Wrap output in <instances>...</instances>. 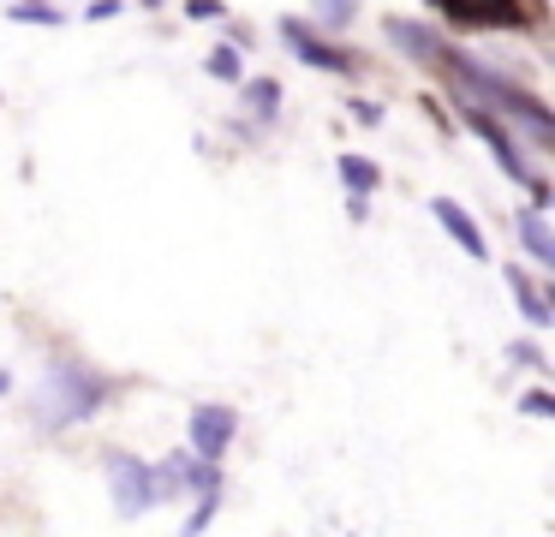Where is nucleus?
Listing matches in <instances>:
<instances>
[{"label":"nucleus","mask_w":555,"mask_h":537,"mask_svg":"<svg viewBox=\"0 0 555 537\" xmlns=\"http://www.w3.org/2000/svg\"><path fill=\"white\" fill-rule=\"evenodd\" d=\"M120 388H126L120 376L85 365V358H54V365L42 370L37 394H30V412H37L42 430H73V424H90L102 406L120 400Z\"/></svg>","instance_id":"obj_2"},{"label":"nucleus","mask_w":555,"mask_h":537,"mask_svg":"<svg viewBox=\"0 0 555 537\" xmlns=\"http://www.w3.org/2000/svg\"><path fill=\"white\" fill-rule=\"evenodd\" d=\"M108 496L126 520L156 508V472H150V460H138V453H108Z\"/></svg>","instance_id":"obj_5"},{"label":"nucleus","mask_w":555,"mask_h":537,"mask_svg":"<svg viewBox=\"0 0 555 537\" xmlns=\"http://www.w3.org/2000/svg\"><path fill=\"white\" fill-rule=\"evenodd\" d=\"M7 18H13V24H66V12L49 7V0H13Z\"/></svg>","instance_id":"obj_15"},{"label":"nucleus","mask_w":555,"mask_h":537,"mask_svg":"<svg viewBox=\"0 0 555 537\" xmlns=\"http://www.w3.org/2000/svg\"><path fill=\"white\" fill-rule=\"evenodd\" d=\"M0 394H13V376H7V370H0Z\"/></svg>","instance_id":"obj_23"},{"label":"nucleus","mask_w":555,"mask_h":537,"mask_svg":"<svg viewBox=\"0 0 555 537\" xmlns=\"http://www.w3.org/2000/svg\"><path fill=\"white\" fill-rule=\"evenodd\" d=\"M120 12H126V0H90L85 18H90V24H108V18H120Z\"/></svg>","instance_id":"obj_20"},{"label":"nucleus","mask_w":555,"mask_h":537,"mask_svg":"<svg viewBox=\"0 0 555 537\" xmlns=\"http://www.w3.org/2000/svg\"><path fill=\"white\" fill-rule=\"evenodd\" d=\"M460 119H466L472 131H478L483 143H490V155H495V167H502L507 179H519V186H531V162H526V150H519V131L507 126V119H495V114H483V107H460Z\"/></svg>","instance_id":"obj_6"},{"label":"nucleus","mask_w":555,"mask_h":537,"mask_svg":"<svg viewBox=\"0 0 555 537\" xmlns=\"http://www.w3.org/2000/svg\"><path fill=\"white\" fill-rule=\"evenodd\" d=\"M347 215L352 221H371V197H347Z\"/></svg>","instance_id":"obj_22"},{"label":"nucleus","mask_w":555,"mask_h":537,"mask_svg":"<svg viewBox=\"0 0 555 537\" xmlns=\"http://www.w3.org/2000/svg\"><path fill=\"white\" fill-rule=\"evenodd\" d=\"M204 72H209V78H221V84H240L245 78V48L240 42H216L204 54Z\"/></svg>","instance_id":"obj_13"},{"label":"nucleus","mask_w":555,"mask_h":537,"mask_svg":"<svg viewBox=\"0 0 555 537\" xmlns=\"http://www.w3.org/2000/svg\"><path fill=\"white\" fill-rule=\"evenodd\" d=\"M507 286H514V305L526 310V322H531V329H550V322H555V305H550V293H543V281H538V274L507 269Z\"/></svg>","instance_id":"obj_11"},{"label":"nucleus","mask_w":555,"mask_h":537,"mask_svg":"<svg viewBox=\"0 0 555 537\" xmlns=\"http://www.w3.org/2000/svg\"><path fill=\"white\" fill-rule=\"evenodd\" d=\"M347 114L359 119V126H383V102H364V95H352V102H347Z\"/></svg>","instance_id":"obj_19"},{"label":"nucleus","mask_w":555,"mask_h":537,"mask_svg":"<svg viewBox=\"0 0 555 537\" xmlns=\"http://www.w3.org/2000/svg\"><path fill=\"white\" fill-rule=\"evenodd\" d=\"M359 0H311V24L317 30H347V24H359Z\"/></svg>","instance_id":"obj_14"},{"label":"nucleus","mask_w":555,"mask_h":537,"mask_svg":"<svg viewBox=\"0 0 555 537\" xmlns=\"http://www.w3.org/2000/svg\"><path fill=\"white\" fill-rule=\"evenodd\" d=\"M430 215H436V227L466 251V257H478V263L490 257V239H483V227H478V215H472V209H460L454 197H430Z\"/></svg>","instance_id":"obj_9"},{"label":"nucleus","mask_w":555,"mask_h":537,"mask_svg":"<svg viewBox=\"0 0 555 537\" xmlns=\"http://www.w3.org/2000/svg\"><path fill=\"white\" fill-rule=\"evenodd\" d=\"M287 107L281 78H240V114H245V138H263Z\"/></svg>","instance_id":"obj_8"},{"label":"nucleus","mask_w":555,"mask_h":537,"mask_svg":"<svg viewBox=\"0 0 555 537\" xmlns=\"http://www.w3.org/2000/svg\"><path fill=\"white\" fill-rule=\"evenodd\" d=\"M430 66L442 72L448 84H454V107H483V114L507 119L514 131H526L531 150H555V119H550V102H543V95L531 90V84L507 78L502 66H490V60H478V54H466V48L442 42V36H436Z\"/></svg>","instance_id":"obj_1"},{"label":"nucleus","mask_w":555,"mask_h":537,"mask_svg":"<svg viewBox=\"0 0 555 537\" xmlns=\"http://www.w3.org/2000/svg\"><path fill=\"white\" fill-rule=\"evenodd\" d=\"M275 36H281V48H287L299 66H311V72H328V78H352V72L364 66L359 60V48H347V42H335L328 30H317L311 18H281L275 24Z\"/></svg>","instance_id":"obj_3"},{"label":"nucleus","mask_w":555,"mask_h":537,"mask_svg":"<svg viewBox=\"0 0 555 537\" xmlns=\"http://www.w3.org/2000/svg\"><path fill=\"white\" fill-rule=\"evenodd\" d=\"M216 513H221V496H197V501H192V520H185L180 537H204L209 525H216Z\"/></svg>","instance_id":"obj_16"},{"label":"nucleus","mask_w":555,"mask_h":537,"mask_svg":"<svg viewBox=\"0 0 555 537\" xmlns=\"http://www.w3.org/2000/svg\"><path fill=\"white\" fill-rule=\"evenodd\" d=\"M138 7H150V12H156V7H162V0H138Z\"/></svg>","instance_id":"obj_24"},{"label":"nucleus","mask_w":555,"mask_h":537,"mask_svg":"<svg viewBox=\"0 0 555 537\" xmlns=\"http://www.w3.org/2000/svg\"><path fill=\"white\" fill-rule=\"evenodd\" d=\"M192 24H228V0H185Z\"/></svg>","instance_id":"obj_17"},{"label":"nucleus","mask_w":555,"mask_h":537,"mask_svg":"<svg viewBox=\"0 0 555 537\" xmlns=\"http://www.w3.org/2000/svg\"><path fill=\"white\" fill-rule=\"evenodd\" d=\"M514 233H519V251H526L538 269H555V233H550V215L538 209H519L514 215Z\"/></svg>","instance_id":"obj_10"},{"label":"nucleus","mask_w":555,"mask_h":537,"mask_svg":"<svg viewBox=\"0 0 555 537\" xmlns=\"http://www.w3.org/2000/svg\"><path fill=\"white\" fill-rule=\"evenodd\" d=\"M519 412L526 418H555V394L550 388H526L519 394Z\"/></svg>","instance_id":"obj_18"},{"label":"nucleus","mask_w":555,"mask_h":537,"mask_svg":"<svg viewBox=\"0 0 555 537\" xmlns=\"http://www.w3.org/2000/svg\"><path fill=\"white\" fill-rule=\"evenodd\" d=\"M507 358H514V365H543V353L531 341H519V346H507Z\"/></svg>","instance_id":"obj_21"},{"label":"nucleus","mask_w":555,"mask_h":537,"mask_svg":"<svg viewBox=\"0 0 555 537\" xmlns=\"http://www.w3.org/2000/svg\"><path fill=\"white\" fill-rule=\"evenodd\" d=\"M335 174H340V186H347V197H371V191L383 186V167H376L371 155H359V150L335 155Z\"/></svg>","instance_id":"obj_12"},{"label":"nucleus","mask_w":555,"mask_h":537,"mask_svg":"<svg viewBox=\"0 0 555 537\" xmlns=\"http://www.w3.org/2000/svg\"><path fill=\"white\" fill-rule=\"evenodd\" d=\"M185 436H192L197 460H221V453L233 448V436H240V412L221 406V400H204V406H192V418H185Z\"/></svg>","instance_id":"obj_7"},{"label":"nucleus","mask_w":555,"mask_h":537,"mask_svg":"<svg viewBox=\"0 0 555 537\" xmlns=\"http://www.w3.org/2000/svg\"><path fill=\"white\" fill-rule=\"evenodd\" d=\"M454 30H526L543 24V0H430Z\"/></svg>","instance_id":"obj_4"}]
</instances>
